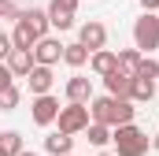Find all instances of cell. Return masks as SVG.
<instances>
[{
  "instance_id": "obj_20",
  "label": "cell",
  "mask_w": 159,
  "mask_h": 156,
  "mask_svg": "<svg viewBox=\"0 0 159 156\" xmlns=\"http://www.w3.org/2000/svg\"><path fill=\"white\" fill-rule=\"evenodd\" d=\"M19 100H22V93H19V85H15V82L0 89V112H15V108H19Z\"/></svg>"
},
{
  "instance_id": "obj_23",
  "label": "cell",
  "mask_w": 159,
  "mask_h": 156,
  "mask_svg": "<svg viewBox=\"0 0 159 156\" xmlns=\"http://www.w3.org/2000/svg\"><path fill=\"white\" fill-rule=\"evenodd\" d=\"M137 75H144V78H159V63L152 60V56H144V60H141V67H137Z\"/></svg>"
},
{
  "instance_id": "obj_29",
  "label": "cell",
  "mask_w": 159,
  "mask_h": 156,
  "mask_svg": "<svg viewBox=\"0 0 159 156\" xmlns=\"http://www.w3.org/2000/svg\"><path fill=\"white\" fill-rule=\"evenodd\" d=\"M19 156H37V153H26V149H22V153H19Z\"/></svg>"
},
{
  "instance_id": "obj_6",
  "label": "cell",
  "mask_w": 159,
  "mask_h": 156,
  "mask_svg": "<svg viewBox=\"0 0 159 156\" xmlns=\"http://www.w3.org/2000/svg\"><path fill=\"white\" fill-rule=\"evenodd\" d=\"M34 60H37V63H44V67H56V63L63 60V41L52 37V34L37 37V45H34Z\"/></svg>"
},
{
  "instance_id": "obj_4",
  "label": "cell",
  "mask_w": 159,
  "mask_h": 156,
  "mask_svg": "<svg viewBox=\"0 0 159 156\" xmlns=\"http://www.w3.org/2000/svg\"><path fill=\"white\" fill-rule=\"evenodd\" d=\"M59 130L63 134H81L85 126H89V104H78V100H67V108H59Z\"/></svg>"
},
{
  "instance_id": "obj_28",
  "label": "cell",
  "mask_w": 159,
  "mask_h": 156,
  "mask_svg": "<svg viewBox=\"0 0 159 156\" xmlns=\"http://www.w3.org/2000/svg\"><path fill=\"white\" fill-rule=\"evenodd\" d=\"M152 149H156V153H159V130H156V134H152Z\"/></svg>"
},
{
  "instance_id": "obj_10",
  "label": "cell",
  "mask_w": 159,
  "mask_h": 156,
  "mask_svg": "<svg viewBox=\"0 0 159 156\" xmlns=\"http://www.w3.org/2000/svg\"><path fill=\"white\" fill-rule=\"evenodd\" d=\"M26 85H30V93L37 97V93H52V85H56V75H52V67H44V63H34V71L26 75Z\"/></svg>"
},
{
  "instance_id": "obj_17",
  "label": "cell",
  "mask_w": 159,
  "mask_h": 156,
  "mask_svg": "<svg viewBox=\"0 0 159 156\" xmlns=\"http://www.w3.org/2000/svg\"><path fill=\"white\" fill-rule=\"evenodd\" d=\"M81 134H89V145H96V149L111 145V126H107V123H93V119H89V126H85Z\"/></svg>"
},
{
  "instance_id": "obj_3",
  "label": "cell",
  "mask_w": 159,
  "mask_h": 156,
  "mask_svg": "<svg viewBox=\"0 0 159 156\" xmlns=\"http://www.w3.org/2000/svg\"><path fill=\"white\" fill-rule=\"evenodd\" d=\"M133 45L144 52V56H152L159 48V19L152 15V11H144L137 22H133Z\"/></svg>"
},
{
  "instance_id": "obj_11",
  "label": "cell",
  "mask_w": 159,
  "mask_h": 156,
  "mask_svg": "<svg viewBox=\"0 0 159 156\" xmlns=\"http://www.w3.org/2000/svg\"><path fill=\"white\" fill-rule=\"evenodd\" d=\"M89 67H93V75H107V71H115L119 67V52H111L107 45L104 48H96V52H89Z\"/></svg>"
},
{
  "instance_id": "obj_26",
  "label": "cell",
  "mask_w": 159,
  "mask_h": 156,
  "mask_svg": "<svg viewBox=\"0 0 159 156\" xmlns=\"http://www.w3.org/2000/svg\"><path fill=\"white\" fill-rule=\"evenodd\" d=\"M11 82H15V75H11V71H7V63L0 60V89H4V85H11Z\"/></svg>"
},
{
  "instance_id": "obj_15",
  "label": "cell",
  "mask_w": 159,
  "mask_h": 156,
  "mask_svg": "<svg viewBox=\"0 0 159 156\" xmlns=\"http://www.w3.org/2000/svg\"><path fill=\"white\" fill-rule=\"evenodd\" d=\"M19 19H26V22H30V26L37 30L41 37H44V34L52 30V22H48V7H34V4H30V7H26V11H22Z\"/></svg>"
},
{
  "instance_id": "obj_25",
  "label": "cell",
  "mask_w": 159,
  "mask_h": 156,
  "mask_svg": "<svg viewBox=\"0 0 159 156\" xmlns=\"http://www.w3.org/2000/svg\"><path fill=\"white\" fill-rule=\"evenodd\" d=\"M7 52H11V34L0 30V60H7Z\"/></svg>"
},
{
  "instance_id": "obj_22",
  "label": "cell",
  "mask_w": 159,
  "mask_h": 156,
  "mask_svg": "<svg viewBox=\"0 0 159 156\" xmlns=\"http://www.w3.org/2000/svg\"><path fill=\"white\" fill-rule=\"evenodd\" d=\"M48 22H52V30H70L74 26V15H67V11H48Z\"/></svg>"
},
{
  "instance_id": "obj_27",
  "label": "cell",
  "mask_w": 159,
  "mask_h": 156,
  "mask_svg": "<svg viewBox=\"0 0 159 156\" xmlns=\"http://www.w3.org/2000/svg\"><path fill=\"white\" fill-rule=\"evenodd\" d=\"M141 7H144V11H156V7H159V0H141Z\"/></svg>"
},
{
  "instance_id": "obj_9",
  "label": "cell",
  "mask_w": 159,
  "mask_h": 156,
  "mask_svg": "<svg viewBox=\"0 0 159 156\" xmlns=\"http://www.w3.org/2000/svg\"><path fill=\"white\" fill-rule=\"evenodd\" d=\"M104 85H107V93H111V97H119V100H129L133 75H126L122 67H115V71H107V75H104Z\"/></svg>"
},
{
  "instance_id": "obj_30",
  "label": "cell",
  "mask_w": 159,
  "mask_h": 156,
  "mask_svg": "<svg viewBox=\"0 0 159 156\" xmlns=\"http://www.w3.org/2000/svg\"><path fill=\"white\" fill-rule=\"evenodd\" d=\"M96 156H111V153H96Z\"/></svg>"
},
{
  "instance_id": "obj_2",
  "label": "cell",
  "mask_w": 159,
  "mask_h": 156,
  "mask_svg": "<svg viewBox=\"0 0 159 156\" xmlns=\"http://www.w3.org/2000/svg\"><path fill=\"white\" fill-rule=\"evenodd\" d=\"M111 141H115V156H144L152 138L133 126V123H122V126H111Z\"/></svg>"
},
{
  "instance_id": "obj_31",
  "label": "cell",
  "mask_w": 159,
  "mask_h": 156,
  "mask_svg": "<svg viewBox=\"0 0 159 156\" xmlns=\"http://www.w3.org/2000/svg\"><path fill=\"white\" fill-rule=\"evenodd\" d=\"M0 156H7V153H4V149H0Z\"/></svg>"
},
{
  "instance_id": "obj_18",
  "label": "cell",
  "mask_w": 159,
  "mask_h": 156,
  "mask_svg": "<svg viewBox=\"0 0 159 156\" xmlns=\"http://www.w3.org/2000/svg\"><path fill=\"white\" fill-rule=\"evenodd\" d=\"M156 97V78L133 75V89H129V100H152Z\"/></svg>"
},
{
  "instance_id": "obj_5",
  "label": "cell",
  "mask_w": 159,
  "mask_h": 156,
  "mask_svg": "<svg viewBox=\"0 0 159 156\" xmlns=\"http://www.w3.org/2000/svg\"><path fill=\"white\" fill-rule=\"evenodd\" d=\"M30 115H34L37 126H52L56 115H59V100H56L52 93H37V97H34V104H30Z\"/></svg>"
},
{
  "instance_id": "obj_14",
  "label": "cell",
  "mask_w": 159,
  "mask_h": 156,
  "mask_svg": "<svg viewBox=\"0 0 159 156\" xmlns=\"http://www.w3.org/2000/svg\"><path fill=\"white\" fill-rule=\"evenodd\" d=\"M44 149H48L52 156H67V153H74V134L56 130V134H48V138H44Z\"/></svg>"
},
{
  "instance_id": "obj_8",
  "label": "cell",
  "mask_w": 159,
  "mask_h": 156,
  "mask_svg": "<svg viewBox=\"0 0 159 156\" xmlns=\"http://www.w3.org/2000/svg\"><path fill=\"white\" fill-rule=\"evenodd\" d=\"M4 63H7V71H11L15 78H26L30 71H34L37 60H34V48H15V45H11V52H7Z\"/></svg>"
},
{
  "instance_id": "obj_13",
  "label": "cell",
  "mask_w": 159,
  "mask_h": 156,
  "mask_svg": "<svg viewBox=\"0 0 159 156\" xmlns=\"http://www.w3.org/2000/svg\"><path fill=\"white\" fill-rule=\"evenodd\" d=\"M37 37H41V34L26 22V19H15V30H11V45H15V48H34Z\"/></svg>"
},
{
  "instance_id": "obj_32",
  "label": "cell",
  "mask_w": 159,
  "mask_h": 156,
  "mask_svg": "<svg viewBox=\"0 0 159 156\" xmlns=\"http://www.w3.org/2000/svg\"><path fill=\"white\" fill-rule=\"evenodd\" d=\"M67 156H74V153H67Z\"/></svg>"
},
{
  "instance_id": "obj_21",
  "label": "cell",
  "mask_w": 159,
  "mask_h": 156,
  "mask_svg": "<svg viewBox=\"0 0 159 156\" xmlns=\"http://www.w3.org/2000/svg\"><path fill=\"white\" fill-rule=\"evenodd\" d=\"M0 149L7 156H19L22 153V134H19V130H4V134H0Z\"/></svg>"
},
{
  "instance_id": "obj_24",
  "label": "cell",
  "mask_w": 159,
  "mask_h": 156,
  "mask_svg": "<svg viewBox=\"0 0 159 156\" xmlns=\"http://www.w3.org/2000/svg\"><path fill=\"white\" fill-rule=\"evenodd\" d=\"M48 11H67V15H74V11H78V0H48Z\"/></svg>"
},
{
  "instance_id": "obj_1",
  "label": "cell",
  "mask_w": 159,
  "mask_h": 156,
  "mask_svg": "<svg viewBox=\"0 0 159 156\" xmlns=\"http://www.w3.org/2000/svg\"><path fill=\"white\" fill-rule=\"evenodd\" d=\"M137 108L133 100H119V97H93L89 100V119L93 123H107V126H122V123H133Z\"/></svg>"
},
{
  "instance_id": "obj_7",
  "label": "cell",
  "mask_w": 159,
  "mask_h": 156,
  "mask_svg": "<svg viewBox=\"0 0 159 156\" xmlns=\"http://www.w3.org/2000/svg\"><path fill=\"white\" fill-rule=\"evenodd\" d=\"M78 41L89 48V52H96V48L107 45V26L96 22V19H89V22H81V26H78Z\"/></svg>"
},
{
  "instance_id": "obj_12",
  "label": "cell",
  "mask_w": 159,
  "mask_h": 156,
  "mask_svg": "<svg viewBox=\"0 0 159 156\" xmlns=\"http://www.w3.org/2000/svg\"><path fill=\"white\" fill-rule=\"evenodd\" d=\"M67 100L89 104V100H93V78H85V75H74V78H67Z\"/></svg>"
},
{
  "instance_id": "obj_19",
  "label": "cell",
  "mask_w": 159,
  "mask_h": 156,
  "mask_svg": "<svg viewBox=\"0 0 159 156\" xmlns=\"http://www.w3.org/2000/svg\"><path fill=\"white\" fill-rule=\"evenodd\" d=\"M141 60H144V52L133 45V48H119V67L126 75H137V67H141Z\"/></svg>"
},
{
  "instance_id": "obj_16",
  "label": "cell",
  "mask_w": 159,
  "mask_h": 156,
  "mask_svg": "<svg viewBox=\"0 0 159 156\" xmlns=\"http://www.w3.org/2000/svg\"><path fill=\"white\" fill-rule=\"evenodd\" d=\"M63 63H67V67H74V71H78V67H85V63H89V48H85L81 41L63 45Z\"/></svg>"
}]
</instances>
